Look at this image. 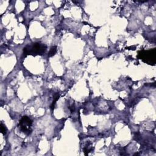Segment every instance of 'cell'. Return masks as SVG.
<instances>
[{"label": "cell", "mask_w": 156, "mask_h": 156, "mask_svg": "<svg viewBox=\"0 0 156 156\" xmlns=\"http://www.w3.org/2000/svg\"><path fill=\"white\" fill-rule=\"evenodd\" d=\"M56 51H57V47L55 46L51 47L50 49V51L48 53V57H52V56L54 55L56 53Z\"/></svg>", "instance_id": "5b68a950"}, {"label": "cell", "mask_w": 156, "mask_h": 156, "mask_svg": "<svg viewBox=\"0 0 156 156\" xmlns=\"http://www.w3.org/2000/svg\"><path fill=\"white\" fill-rule=\"evenodd\" d=\"M32 120L27 116H23L20 120L18 127L21 132L29 135L32 132Z\"/></svg>", "instance_id": "3957f363"}, {"label": "cell", "mask_w": 156, "mask_h": 156, "mask_svg": "<svg viewBox=\"0 0 156 156\" xmlns=\"http://www.w3.org/2000/svg\"><path fill=\"white\" fill-rule=\"evenodd\" d=\"M138 57L144 62L149 65H155V49L148 51H139Z\"/></svg>", "instance_id": "7a4b0ae2"}, {"label": "cell", "mask_w": 156, "mask_h": 156, "mask_svg": "<svg viewBox=\"0 0 156 156\" xmlns=\"http://www.w3.org/2000/svg\"><path fill=\"white\" fill-rule=\"evenodd\" d=\"M59 94L58 93H55L54 96V100H53V102L51 104V108L52 110H53L54 109V107H55V105L56 104V102L57 101V100L59 99Z\"/></svg>", "instance_id": "277c9868"}, {"label": "cell", "mask_w": 156, "mask_h": 156, "mask_svg": "<svg viewBox=\"0 0 156 156\" xmlns=\"http://www.w3.org/2000/svg\"><path fill=\"white\" fill-rule=\"evenodd\" d=\"M1 132L3 135H5L7 133V129L2 122H1Z\"/></svg>", "instance_id": "8992f818"}, {"label": "cell", "mask_w": 156, "mask_h": 156, "mask_svg": "<svg viewBox=\"0 0 156 156\" xmlns=\"http://www.w3.org/2000/svg\"><path fill=\"white\" fill-rule=\"evenodd\" d=\"M47 46L43 43L40 42H36L32 44L27 45L23 49V54L26 55H41L46 51Z\"/></svg>", "instance_id": "6da1fadb"}]
</instances>
